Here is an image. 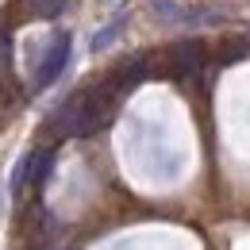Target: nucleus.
I'll return each mask as SVG.
<instances>
[{"label":"nucleus","instance_id":"obj_2","mask_svg":"<svg viewBox=\"0 0 250 250\" xmlns=\"http://www.w3.org/2000/svg\"><path fill=\"white\" fill-rule=\"evenodd\" d=\"M169 73L177 77V81H188V77H196L200 73V65H204V46L196 42V39H185V42H177V46H169Z\"/></svg>","mask_w":250,"mask_h":250},{"label":"nucleus","instance_id":"obj_6","mask_svg":"<svg viewBox=\"0 0 250 250\" xmlns=\"http://www.w3.org/2000/svg\"><path fill=\"white\" fill-rule=\"evenodd\" d=\"M154 12L162 16V20H185V12H181L173 0H154Z\"/></svg>","mask_w":250,"mask_h":250},{"label":"nucleus","instance_id":"obj_4","mask_svg":"<svg viewBox=\"0 0 250 250\" xmlns=\"http://www.w3.org/2000/svg\"><path fill=\"white\" fill-rule=\"evenodd\" d=\"M65 4H69V0H27L31 16H42V20H58L65 12Z\"/></svg>","mask_w":250,"mask_h":250},{"label":"nucleus","instance_id":"obj_7","mask_svg":"<svg viewBox=\"0 0 250 250\" xmlns=\"http://www.w3.org/2000/svg\"><path fill=\"white\" fill-rule=\"evenodd\" d=\"M104 4H120V0H104Z\"/></svg>","mask_w":250,"mask_h":250},{"label":"nucleus","instance_id":"obj_1","mask_svg":"<svg viewBox=\"0 0 250 250\" xmlns=\"http://www.w3.org/2000/svg\"><path fill=\"white\" fill-rule=\"evenodd\" d=\"M120 96H124V89H120L112 77H104V81H96V85H85V89H77V93L54 112L50 127H54L58 135H93V131H100V127L116 116Z\"/></svg>","mask_w":250,"mask_h":250},{"label":"nucleus","instance_id":"obj_3","mask_svg":"<svg viewBox=\"0 0 250 250\" xmlns=\"http://www.w3.org/2000/svg\"><path fill=\"white\" fill-rule=\"evenodd\" d=\"M65 62H69V35H54V42L46 46V54H42V62H39L35 85H39V89L54 85V81H58V73L65 69Z\"/></svg>","mask_w":250,"mask_h":250},{"label":"nucleus","instance_id":"obj_5","mask_svg":"<svg viewBox=\"0 0 250 250\" xmlns=\"http://www.w3.org/2000/svg\"><path fill=\"white\" fill-rule=\"evenodd\" d=\"M120 31H124V20H112L104 31H96V35H93V50H104V46H112Z\"/></svg>","mask_w":250,"mask_h":250}]
</instances>
